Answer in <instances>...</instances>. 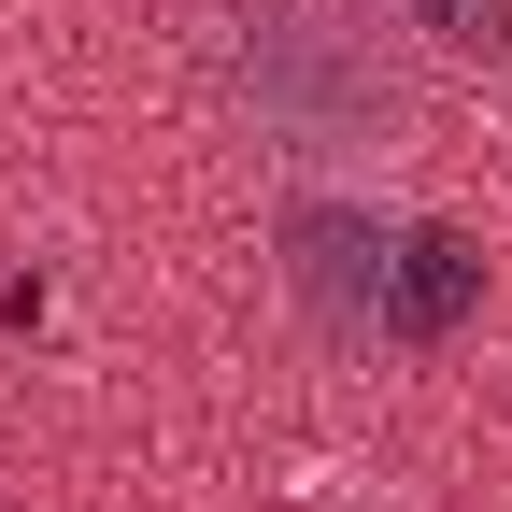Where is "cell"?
I'll return each instance as SVG.
<instances>
[{"label": "cell", "instance_id": "cell-1", "mask_svg": "<svg viewBox=\"0 0 512 512\" xmlns=\"http://www.w3.org/2000/svg\"><path fill=\"white\" fill-rule=\"evenodd\" d=\"M214 57H228L242 114L285 128V143H384L399 128V72L370 57V29L313 15V0H228Z\"/></svg>", "mask_w": 512, "mask_h": 512}, {"label": "cell", "instance_id": "cell-4", "mask_svg": "<svg viewBox=\"0 0 512 512\" xmlns=\"http://www.w3.org/2000/svg\"><path fill=\"white\" fill-rule=\"evenodd\" d=\"M399 29H427L441 57H512V0H399Z\"/></svg>", "mask_w": 512, "mask_h": 512}, {"label": "cell", "instance_id": "cell-3", "mask_svg": "<svg viewBox=\"0 0 512 512\" xmlns=\"http://www.w3.org/2000/svg\"><path fill=\"white\" fill-rule=\"evenodd\" d=\"M484 313V242H456V228H399V256H384V342H456Z\"/></svg>", "mask_w": 512, "mask_h": 512}, {"label": "cell", "instance_id": "cell-2", "mask_svg": "<svg viewBox=\"0 0 512 512\" xmlns=\"http://www.w3.org/2000/svg\"><path fill=\"white\" fill-rule=\"evenodd\" d=\"M384 256H399V228L356 214V200H299L285 214V285L313 328H342V342H384Z\"/></svg>", "mask_w": 512, "mask_h": 512}]
</instances>
